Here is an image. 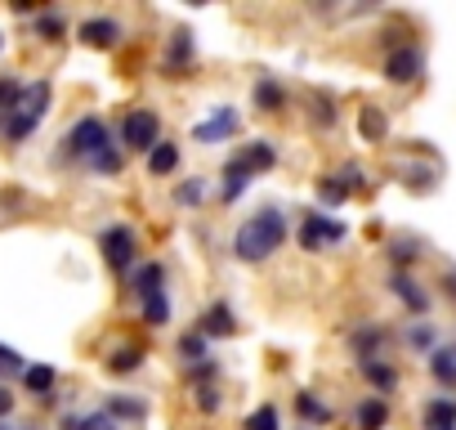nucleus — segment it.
<instances>
[{"mask_svg": "<svg viewBox=\"0 0 456 430\" xmlns=\"http://www.w3.org/2000/svg\"><path fill=\"white\" fill-rule=\"evenodd\" d=\"M389 292H394V296H398V301H403L411 314H425V310H429V296H425V287H420V283H416L407 269H394V274H389Z\"/></svg>", "mask_w": 456, "mask_h": 430, "instance_id": "obj_8", "label": "nucleus"}, {"mask_svg": "<svg viewBox=\"0 0 456 430\" xmlns=\"http://www.w3.org/2000/svg\"><path fill=\"white\" fill-rule=\"evenodd\" d=\"M139 310H143V323H148V327H166V323H170V301H166V292L152 296V301H139Z\"/></svg>", "mask_w": 456, "mask_h": 430, "instance_id": "obj_26", "label": "nucleus"}, {"mask_svg": "<svg viewBox=\"0 0 456 430\" xmlns=\"http://www.w3.org/2000/svg\"><path fill=\"white\" fill-rule=\"evenodd\" d=\"M54 381H59V372H54L50 363H32V368L23 372V385H28L37 399H54Z\"/></svg>", "mask_w": 456, "mask_h": 430, "instance_id": "obj_19", "label": "nucleus"}, {"mask_svg": "<svg viewBox=\"0 0 456 430\" xmlns=\"http://www.w3.org/2000/svg\"><path fill=\"white\" fill-rule=\"evenodd\" d=\"M256 108L260 112H282L287 108V86L278 77H260L256 81Z\"/></svg>", "mask_w": 456, "mask_h": 430, "instance_id": "obj_15", "label": "nucleus"}, {"mask_svg": "<svg viewBox=\"0 0 456 430\" xmlns=\"http://www.w3.org/2000/svg\"><path fill=\"white\" fill-rule=\"evenodd\" d=\"M121 144L130 153H152L161 144V117L152 108H130L121 121Z\"/></svg>", "mask_w": 456, "mask_h": 430, "instance_id": "obj_3", "label": "nucleus"}, {"mask_svg": "<svg viewBox=\"0 0 456 430\" xmlns=\"http://www.w3.org/2000/svg\"><path fill=\"white\" fill-rule=\"evenodd\" d=\"M68 148V157H86V161H94L108 144H112V135H108V126H103V117H81L72 130H68V139H63Z\"/></svg>", "mask_w": 456, "mask_h": 430, "instance_id": "obj_4", "label": "nucleus"}, {"mask_svg": "<svg viewBox=\"0 0 456 430\" xmlns=\"http://www.w3.org/2000/svg\"><path fill=\"white\" fill-rule=\"evenodd\" d=\"M420 426L425 430H456V403L452 399H429L425 412H420Z\"/></svg>", "mask_w": 456, "mask_h": 430, "instance_id": "obj_16", "label": "nucleus"}, {"mask_svg": "<svg viewBox=\"0 0 456 430\" xmlns=\"http://www.w3.org/2000/svg\"><path fill=\"white\" fill-rule=\"evenodd\" d=\"M345 238V225L331 220V215H305V225H300V247L305 252H322L327 243H340Z\"/></svg>", "mask_w": 456, "mask_h": 430, "instance_id": "obj_7", "label": "nucleus"}, {"mask_svg": "<svg viewBox=\"0 0 456 430\" xmlns=\"http://www.w3.org/2000/svg\"><path fill=\"white\" fill-rule=\"evenodd\" d=\"M90 166H94V170H103V175H117V170H121V153H117V144H108Z\"/></svg>", "mask_w": 456, "mask_h": 430, "instance_id": "obj_37", "label": "nucleus"}, {"mask_svg": "<svg viewBox=\"0 0 456 430\" xmlns=\"http://www.w3.org/2000/svg\"><path fill=\"white\" fill-rule=\"evenodd\" d=\"M201 197H206V179H201V175H197V179H183V184L175 188V202H179V206H197Z\"/></svg>", "mask_w": 456, "mask_h": 430, "instance_id": "obj_34", "label": "nucleus"}, {"mask_svg": "<svg viewBox=\"0 0 456 430\" xmlns=\"http://www.w3.org/2000/svg\"><path fill=\"white\" fill-rule=\"evenodd\" d=\"M23 90H28V86H19L14 77H0V117H5V121H10V112L19 108Z\"/></svg>", "mask_w": 456, "mask_h": 430, "instance_id": "obj_32", "label": "nucleus"}, {"mask_svg": "<svg viewBox=\"0 0 456 430\" xmlns=\"http://www.w3.org/2000/svg\"><path fill=\"white\" fill-rule=\"evenodd\" d=\"M192 394H197V399H192V403H197V412H219V403H224L215 385H197Z\"/></svg>", "mask_w": 456, "mask_h": 430, "instance_id": "obj_39", "label": "nucleus"}, {"mask_svg": "<svg viewBox=\"0 0 456 430\" xmlns=\"http://www.w3.org/2000/svg\"><path fill=\"white\" fill-rule=\"evenodd\" d=\"M242 430H282V417H278V408L273 403H260L251 417H247V426Z\"/></svg>", "mask_w": 456, "mask_h": 430, "instance_id": "obj_31", "label": "nucleus"}, {"mask_svg": "<svg viewBox=\"0 0 456 430\" xmlns=\"http://www.w3.org/2000/svg\"><path fill=\"white\" fill-rule=\"evenodd\" d=\"M318 197L336 206V202H345V197H349V188H345V184H340L336 175H327V179H318Z\"/></svg>", "mask_w": 456, "mask_h": 430, "instance_id": "obj_36", "label": "nucleus"}, {"mask_svg": "<svg viewBox=\"0 0 456 430\" xmlns=\"http://www.w3.org/2000/svg\"><path fill=\"white\" fill-rule=\"evenodd\" d=\"M407 345H411V350H425V359H429V354L438 350V332H434L429 323H411V327H407Z\"/></svg>", "mask_w": 456, "mask_h": 430, "instance_id": "obj_27", "label": "nucleus"}, {"mask_svg": "<svg viewBox=\"0 0 456 430\" xmlns=\"http://www.w3.org/2000/svg\"><path fill=\"white\" fill-rule=\"evenodd\" d=\"M23 372H28L23 354H19V350H10V345H0V376H23Z\"/></svg>", "mask_w": 456, "mask_h": 430, "instance_id": "obj_35", "label": "nucleus"}, {"mask_svg": "<svg viewBox=\"0 0 456 430\" xmlns=\"http://www.w3.org/2000/svg\"><path fill=\"white\" fill-rule=\"evenodd\" d=\"M429 372H434L438 385H456V341L452 345H438L429 354Z\"/></svg>", "mask_w": 456, "mask_h": 430, "instance_id": "obj_20", "label": "nucleus"}, {"mask_svg": "<svg viewBox=\"0 0 456 430\" xmlns=\"http://www.w3.org/2000/svg\"><path fill=\"white\" fill-rule=\"evenodd\" d=\"M443 283H447V292L456 296V269H447V274H443Z\"/></svg>", "mask_w": 456, "mask_h": 430, "instance_id": "obj_43", "label": "nucleus"}, {"mask_svg": "<svg viewBox=\"0 0 456 430\" xmlns=\"http://www.w3.org/2000/svg\"><path fill=\"white\" fill-rule=\"evenodd\" d=\"M134 296L139 301H152V296H161L166 292V269L157 265V260H148V265H139V274H134Z\"/></svg>", "mask_w": 456, "mask_h": 430, "instance_id": "obj_14", "label": "nucleus"}, {"mask_svg": "<svg viewBox=\"0 0 456 430\" xmlns=\"http://www.w3.org/2000/svg\"><path fill=\"white\" fill-rule=\"evenodd\" d=\"M143 363V350H134V345H121L112 359H108V372H117V376H126V372H134Z\"/></svg>", "mask_w": 456, "mask_h": 430, "instance_id": "obj_30", "label": "nucleus"}, {"mask_svg": "<svg viewBox=\"0 0 456 430\" xmlns=\"http://www.w3.org/2000/svg\"><path fill=\"white\" fill-rule=\"evenodd\" d=\"M314 121H318V126H331V121H336V108H331V99H314Z\"/></svg>", "mask_w": 456, "mask_h": 430, "instance_id": "obj_41", "label": "nucleus"}, {"mask_svg": "<svg viewBox=\"0 0 456 430\" xmlns=\"http://www.w3.org/2000/svg\"><path fill=\"white\" fill-rule=\"evenodd\" d=\"M10 412H14V394L0 385V417H10Z\"/></svg>", "mask_w": 456, "mask_h": 430, "instance_id": "obj_42", "label": "nucleus"}, {"mask_svg": "<svg viewBox=\"0 0 456 430\" xmlns=\"http://www.w3.org/2000/svg\"><path fill=\"white\" fill-rule=\"evenodd\" d=\"M99 247H103V260H108L117 274H126V269L139 260V238H134L130 225H112V229H103V234H99Z\"/></svg>", "mask_w": 456, "mask_h": 430, "instance_id": "obj_5", "label": "nucleus"}, {"mask_svg": "<svg viewBox=\"0 0 456 430\" xmlns=\"http://www.w3.org/2000/svg\"><path fill=\"white\" fill-rule=\"evenodd\" d=\"M0 430H14V426H5V421H0Z\"/></svg>", "mask_w": 456, "mask_h": 430, "instance_id": "obj_44", "label": "nucleus"}, {"mask_svg": "<svg viewBox=\"0 0 456 430\" xmlns=\"http://www.w3.org/2000/svg\"><path fill=\"white\" fill-rule=\"evenodd\" d=\"M358 372H362V376H367L380 394H389V390L398 385V372H394L385 359H358Z\"/></svg>", "mask_w": 456, "mask_h": 430, "instance_id": "obj_18", "label": "nucleus"}, {"mask_svg": "<svg viewBox=\"0 0 456 430\" xmlns=\"http://www.w3.org/2000/svg\"><path fill=\"white\" fill-rule=\"evenodd\" d=\"M188 63H192V32L179 28V32L170 37V45H166V72L175 77V72H183Z\"/></svg>", "mask_w": 456, "mask_h": 430, "instance_id": "obj_17", "label": "nucleus"}, {"mask_svg": "<svg viewBox=\"0 0 456 430\" xmlns=\"http://www.w3.org/2000/svg\"><path fill=\"white\" fill-rule=\"evenodd\" d=\"M175 166H179V148L161 139V144H157V148L148 153V175H170Z\"/></svg>", "mask_w": 456, "mask_h": 430, "instance_id": "obj_25", "label": "nucleus"}, {"mask_svg": "<svg viewBox=\"0 0 456 430\" xmlns=\"http://www.w3.org/2000/svg\"><path fill=\"white\" fill-rule=\"evenodd\" d=\"M354 421H358V430H380V426L389 421V399H385V394H367V399H358Z\"/></svg>", "mask_w": 456, "mask_h": 430, "instance_id": "obj_13", "label": "nucleus"}, {"mask_svg": "<svg viewBox=\"0 0 456 430\" xmlns=\"http://www.w3.org/2000/svg\"><path fill=\"white\" fill-rule=\"evenodd\" d=\"M37 32H41L45 41H59V37H63V14H41V19H37Z\"/></svg>", "mask_w": 456, "mask_h": 430, "instance_id": "obj_40", "label": "nucleus"}, {"mask_svg": "<svg viewBox=\"0 0 456 430\" xmlns=\"http://www.w3.org/2000/svg\"><path fill=\"white\" fill-rule=\"evenodd\" d=\"M251 179H256V170L233 153V157H228V166H224V202H238L251 188Z\"/></svg>", "mask_w": 456, "mask_h": 430, "instance_id": "obj_12", "label": "nucleus"}, {"mask_svg": "<svg viewBox=\"0 0 456 430\" xmlns=\"http://www.w3.org/2000/svg\"><path fill=\"white\" fill-rule=\"evenodd\" d=\"M0 50H5V37H0Z\"/></svg>", "mask_w": 456, "mask_h": 430, "instance_id": "obj_45", "label": "nucleus"}, {"mask_svg": "<svg viewBox=\"0 0 456 430\" xmlns=\"http://www.w3.org/2000/svg\"><path fill=\"white\" fill-rule=\"evenodd\" d=\"M197 332H201L206 341H215V336H233V332H238V318H233V310H228L224 301H215V305L201 314Z\"/></svg>", "mask_w": 456, "mask_h": 430, "instance_id": "obj_10", "label": "nucleus"}, {"mask_svg": "<svg viewBox=\"0 0 456 430\" xmlns=\"http://www.w3.org/2000/svg\"><path fill=\"white\" fill-rule=\"evenodd\" d=\"M238 157H242L256 175H260V170H269V166L278 161V153H273V144H269V139H251L247 148H238Z\"/></svg>", "mask_w": 456, "mask_h": 430, "instance_id": "obj_21", "label": "nucleus"}, {"mask_svg": "<svg viewBox=\"0 0 456 430\" xmlns=\"http://www.w3.org/2000/svg\"><path fill=\"white\" fill-rule=\"evenodd\" d=\"M336 179H340V184H345L349 193H358V188L367 184V179H362V166H358V161H345V166L336 170Z\"/></svg>", "mask_w": 456, "mask_h": 430, "instance_id": "obj_38", "label": "nucleus"}, {"mask_svg": "<svg viewBox=\"0 0 456 430\" xmlns=\"http://www.w3.org/2000/svg\"><path fill=\"white\" fill-rule=\"evenodd\" d=\"M63 430H121V421L108 408H99V412H86V417H68Z\"/></svg>", "mask_w": 456, "mask_h": 430, "instance_id": "obj_22", "label": "nucleus"}, {"mask_svg": "<svg viewBox=\"0 0 456 430\" xmlns=\"http://www.w3.org/2000/svg\"><path fill=\"white\" fill-rule=\"evenodd\" d=\"M296 412H300L305 426H327L331 421V408L322 399H314V394H296Z\"/></svg>", "mask_w": 456, "mask_h": 430, "instance_id": "obj_24", "label": "nucleus"}, {"mask_svg": "<svg viewBox=\"0 0 456 430\" xmlns=\"http://www.w3.org/2000/svg\"><path fill=\"white\" fill-rule=\"evenodd\" d=\"M228 135H238V108H219L210 121H201V126L192 130L197 144H219V139H228Z\"/></svg>", "mask_w": 456, "mask_h": 430, "instance_id": "obj_9", "label": "nucleus"}, {"mask_svg": "<svg viewBox=\"0 0 456 430\" xmlns=\"http://www.w3.org/2000/svg\"><path fill=\"white\" fill-rule=\"evenodd\" d=\"M282 243H287V215L278 206H265L233 234V256L247 260V265H260L273 252H282Z\"/></svg>", "mask_w": 456, "mask_h": 430, "instance_id": "obj_1", "label": "nucleus"}, {"mask_svg": "<svg viewBox=\"0 0 456 430\" xmlns=\"http://www.w3.org/2000/svg\"><path fill=\"white\" fill-rule=\"evenodd\" d=\"M50 99H54V90H50V81H32L28 90H23V99H19V108L10 112V121H0V130H5V139L10 144H19V139H28L37 126H41V117L50 112Z\"/></svg>", "mask_w": 456, "mask_h": 430, "instance_id": "obj_2", "label": "nucleus"}, {"mask_svg": "<svg viewBox=\"0 0 456 430\" xmlns=\"http://www.w3.org/2000/svg\"><path fill=\"white\" fill-rule=\"evenodd\" d=\"M420 72H425V54H420L416 45H394V50L385 54V81L407 86V81H416Z\"/></svg>", "mask_w": 456, "mask_h": 430, "instance_id": "obj_6", "label": "nucleus"}, {"mask_svg": "<svg viewBox=\"0 0 456 430\" xmlns=\"http://www.w3.org/2000/svg\"><path fill=\"white\" fill-rule=\"evenodd\" d=\"M179 354H183V363H192V368H197V363H206V359H210V345H206V336H201V332H188V336L179 341Z\"/></svg>", "mask_w": 456, "mask_h": 430, "instance_id": "obj_28", "label": "nucleus"}, {"mask_svg": "<svg viewBox=\"0 0 456 430\" xmlns=\"http://www.w3.org/2000/svg\"><path fill=\"white\" fill-rule=\"evenodd\" d=\"M108 412L117 417V421H139L148 408H143V399H126V394H112L108 399Z\"/></svg>", "mask_w": 456, "mask_h": 430, "instance_id": "obj_29", "label": "nucleus"}, {"mask_svg": "<svg viewBox=\"0 0 456 430\" xmlns=\"http://www.w3.org/2000/svg\"><path fill=\"white\" fill-rule=\"evenodd\" d=\"M385 252H389V260H394V265H411V260L420 256V243H411V238H389V247H385Z\"/></svg>", "mask_w": 456, "mask_h": 430, "instance_id": "obj_33", "label": "nucleus"}, {"mask_svg": "<svg viewBox=\"0 0 456 430\" xmlns=\"http://www.w3.org/2000/svg\"><path fill=\"white\" fill-rule=\"evenodd\" d=\"M81 41L94 45V50H112V45H121V23L117 19H86L81 23Z\"/></svg>", "mask_w": 456, "mask_h": 430, "instance_id": "obj_11", "label": "nucleus"}, {"mask_svg": "<svg viewBox=\"0 0 456 430\" xmlns=\"http://www.w3.org/2000/svg\"><path fill=\"white\" fill-rule=\"evenodd\" d=\"M358 130H362L367 144H380V139L389 135V121H385L380 108H362V112H358Z\"/></svg>", "mask_w": 456, "mask_h": 430, "instance_id": "obj_23", "label": "nucleus"}]
</instances>
